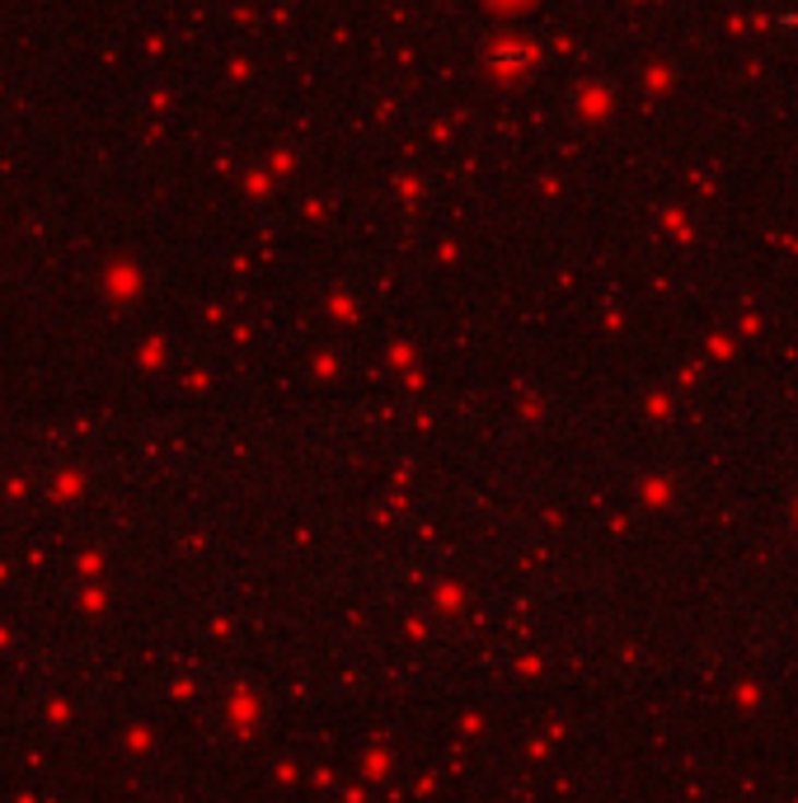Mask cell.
Segmentation results:
<instances>
[{"label":"cell","instance_id":"obj_1","mask_svg":"<svg viewBox=\"0 0 798 803\" xmlns=\"http://www.w3.org/2000/svg\"><path fill=\"white\" fill-rule=\"evenodd\" d=\"M489 61H493V71H522V67H531V61H536V47H526V43H498Z\"/></svg>","mask_w":798,"mask_h":803}]
</instances>
